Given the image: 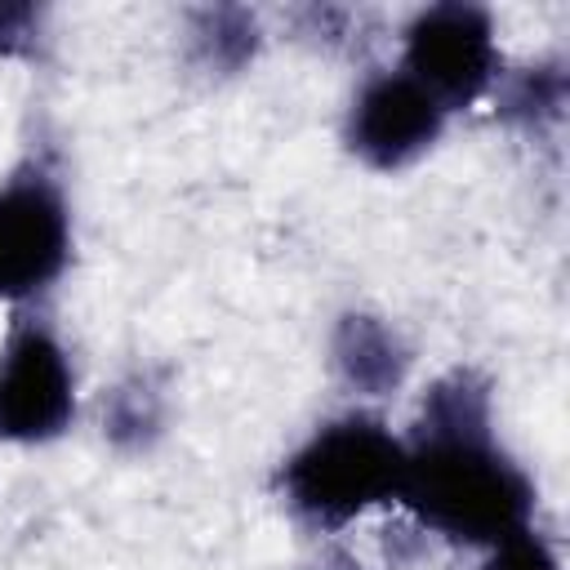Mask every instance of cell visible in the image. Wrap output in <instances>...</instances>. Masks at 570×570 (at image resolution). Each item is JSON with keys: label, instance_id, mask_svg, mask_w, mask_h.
Segmentation results:
<instances>
[{"label": "cell", "instance_id": "30bf717a", "mask_svg": "<svg viewBox=\"0 0 570 570\" xmlns=\"http://www.w3.org/2000/svg\"><path fill=\"white\" fill-rule=\"evenodd\" d=\"M561 102H566V76H561V67H530V71H521L508 85L503 111L534 125V120H557L561 116Z\"/></svg>", "mask_w": 570, "mask_h": 570}, {"label": "cell", "instance_id": "277c9868", "mask_svg": "<svg viewBox=\"0 0 570 570\" xmlns=\"http://www.w3.org/2000/svg\"><path fill=\"white\" fill-rule=\"evenodd\" d=\"M71 258V214L45 165H22L0 187V298L31 303Z\"/></svg>", "mask_w": 570, "mask_h": 570}, {"label": "cell", "instance_id": "4fadbf2b", "mask_svg": "<svg viewBox=\"0 0 570 570\" xmlns=\"http://www.w3.org/2000/svg\"><path fill=\"white\" fill-rule=\"evenodd\" d=\"M321 570H361V566H356L352 557H330V561H325Z\"/></svg>", "mask_w": 570, "mask_h": 570}, {"label": "cell", "instance_id": "7a4b0ae2", "mask_svg": "<svg viewBox=\"0 0 570 570\" xmlns=\"http://www.w3.org/2000/svg\"><path fill=\"white\" fill-rule=\"evenodd\" d=\"M405 468V441L379 414L352 410L321 423L285 463L281 499L316 530H338L374 503H392Z\"/></svg>", "mask_w": 570, "mask_h": 570}, {"label": "cell", "instance_id": "8992f818", "mask_svg": "<svg viewBox=\"0 0 570 570\" xmlns=\"http://www.w3.org/2000/svg\"><path fill=\"white\" fill-rule=\"evenodd\" d=\"M441 129H445L441 102L405 71L370 76L347 111V147L370 169H405L441 138Z\"/></svg>", "mask_w": 570, "mask_h": 570}, {"label": "cell", "instance_id": "8fae6325", "mask_svg": "<svg viewBox=\"0 0 570 570\" xmlns=\"http://www.w3.org/2000/svg\"><path fill=\"white\" fill-rule=\"evenodd\" d=\"M481 570H561V561H557V548L534 525H525V530L499 539Z\"/></svg>", "mask_w": 570, "mask_h": 570}, {"label": "cell", "instance_id": "7c38bea8", "mask_svg": "<svg viewBox=\"0 0 570 570\" xmlns=\"http://www.w3.org/2000/svg\"><path fill=\"white\" fill-rule=\"evenodd\" d=\"M40 40V9L0 4V53H31Z\"/></svg>", "mask_w": 570, "mask_h": 570}, {"label": "cell", "instance_id": "5b68a950", "mask_svg": "<svg viewBox=\"0 0 570 570\" xmlns=\"http://www.w3.org/2000/svg\"><path fill=\"white\" fill-rule=\"evenodd\" d=\"M76 374L58 334L22 316L0 347V441L40 445L71 428Z\"/></svg>", "mask_w": 570, "mask_h": 570}, {"label": "cell", "instance_id": "52a82bcc", "mask_svg": "<svg viewBox=\"0 0 570 570\" xmlns=\"http://www.w3.org/2000/svg\"><path fill=\"white\" fill-rule=\"evenodd\" d=\"M334 370L343 374V383L352 392L383 396V392L401 387V379L410 370V347L383 316L347 312L334 330Z\"/></svg>", "mask_w": 570, "mask_h": 570}, {"label": "cell", "instance_id": "ba28073f", "mask_svg": "<svg viewBox=\"0 0 570 570\" xmlns=\"http://www.w3.org/2000/svg\"><path fill=\"white\" fill-rule=\"evenodd\" d=\"M196 58L209 71H240L258 49V27L245 9H205L196 13Z\"/></svg>", "mask_w": 570, "mask_h": 570}, {"label": "cell", "instance_id": "6da1fadb", "mask_svg": "<svg viewBox=\"0 0 570 570\" xmlns=\"http://www.w3.org/2000/svg\"><path fill=\"white\" fill-rule=\"evenodd\" d=\"M396 503L454 543L494 548L534 517V481L512 463L490 428V387L472 370L432 383L414 432Z\"/></svg>", "mask_w": 570, "mask_h": 570}, {"label": "cell", "instance_id": "3957f363", "mask_svg": "<svg viewBox=\"0 0 570 570\" xmlns=\"http://www.w3.org/2000/svg\"><path fill=\"white\" fill-rule=\"evenodd\" d=\"M401 71L423 85L445 116L472 107L499 80V45L490 13L463 0L419 9L405 27Z\"/></svg>", "mask_w": 570, "mask_h": 570}, {"label": "cell", "instance_id": "9c48e42d", "mask_svg": "<svg viewBox=\"0 0 570 570\" xmlns=\"http://www.w3.org/2000/svg\"><path fill=\"white\" fill-rule=\"evenodd\" d=\"M156 428H160V396H156L142 379L120 383V387L111 392V405H107V436L120 441V445H125V441L142 445Z\"/></svg>", "mask_w": 570, "mask_h": 570}]
</instances>
